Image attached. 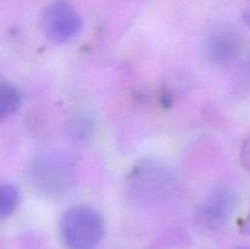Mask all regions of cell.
<instances>
[{
  "mask_svg": "<svg viewBox=\"0 0 250 249\" xmlns=\"http://www.w3.org/2000/svg\"><path fill=\"white\" fill-rule=\"evenodd\" d=\"M175 183L172 172L156 161L146 160L134 167L128 180L131 192L137 199L155 202L171 194Z\"/></svg>",
  "mask_w": 250,
  "mask_h": 249,
  "instance_id": "3957f363",
  "label": "cell"
},
{
  "mask_svg": "<svg viewBox=\"0 0 250 249\" xmlns=\"http://www.w3.org/2000/svg\"><path fill=\"white\" fill-rule=\"evenodd\" d=\"M238 203V193L232 186H217L198 207L195 212L198 224L207 229L221 228L232 219Z\"/></svg>",
  "mask_w": 250,
  "mask_h": 249,
  "instance_id": "5b68a950",
  "label": "cell"
},
{
  "mask_svg": "<svg viewBox=\"0 0 250 249\" xmlns=\"http://www.w3.org/2000/svg\"><path fill=\"white\" fill-rule=\"evenodd\" d=\"M73 176L72 164L59 154H41L31 164V178L34 186L46 194L65 193L72 185Z\"/></svg>",
  "mask_w": 250,
  "mask_h": 249,
  "instance_id": "7a4b0ae2",
  "label": "cell"
},
{
  "mask_svg": "<svg viewBox=\"0 0 250 249\" xmlns=\"http://www.w3.org/2000/svg\"><path fill=\"white\" fill-rule=\"evenodd\" d=\"M204 54L215 65H229L241 55L243 41L239 32L229 24H217L208 31L203 42Z\"/></svg>",
  "mask_w": 250,
  "mask_h": 249,
  "instance_id": "8992f818",
  "label": "cell"
},
{
  "mask_svg": "<svg viewBox=\"0 0 250 249\" xmlns=\"http://www.w3.org/2000/svg\"><path fill=\"white\" fill-rule=\"evenodd\" d=\"M42 31L44 36L55 44L72 41L82 29V19L77 10L66 0H55L42 14Z\"/></svg>",
  "mask_w": 250,
  "mask_h": 249,
  "instance_id": "277c9868",
  "label": "cell"
},
{
  "mask_svg": "<svg viewBox=\"0 0 250 249\" xmlns=\"http://www.w3.org/2000/svg\"><path fill=\"white\" fill-rule=\"evenodd\" d=\"M20 203L19 189L12 183L2 182L0 186V215L7 217L16 210Z\"/></svg>",
  "mask_w": 250,
  "mask_h": 249,
  "instance_id": "ba28073f",
  "label": "cell"
},
{
  "mask_svg": "<svg viewBox=\"0 0 250 249\" xmlns=\"http://www.w3.org/2000/svg\"><path fill=\"white\" fill-rule=\"evenodd\" d=\"M248 78H249V82H250V62L248 63Z\"/></svg>",
  "mask_w": 250,
  "mask_h": 249,
  "instance_id": "30bf717a",
  "label": "cell"
},
{
  "mask_svg": "<svg viewBox=\"0 0 250 249\" xmlns=\"http://www.w3.org/2000/svg\"><path fill=\"white\" fill-rule=\"evenodd\" d=\"M21 106V93L16 85L10 82H1L0 84V119L4 121L14 115Z\"/></svg>",
  "mask_w": 250,
  "mask_h": 249,
  "instance_id": "52a82bcc",
  "label": "cell"
},
{
  "mask_svg": "<svg viewBox=\"0 0 250 249\" xmlns=\"http://www.w3.org/2000/svg\"><path fill=\"white\" fill-rule=\"evenodd\" d=\"M237 249H250V247H241V248H237Z\"/></svg>",
  "mask_w": 250,
  "mask_h": 249,
  "instance_id": "8fae6325",
  "label": "cell"
},
{
  "mask_svg": "<svg viewBox=\"0 0 250 249\" xmlns=\"http://www.w3.org/2000/svg\"><path fill=\"white\" fill-rule=\"evenodd\" d=\"M243 21L247 26L250 27V6L243 11Z\"/></svg>",
  "mask_w": 250,
  "mask_h": 249,
  "instance_id": "9c48e42d",
  "label": "cell"
},
{
  "mask_svg": "<svg viewBox=\"0 0 250 249\" xmlns=\"http://www.w3.org/2000/svg\"><path fill=\"white\" fill-rule=\"evenodd\" d=\"M59 233L67 249H94L105 234V220L90 205H73L61 215Z\"/></svg>",
  "mask_w": 250,
  "mask_h": 249,
  "instance_id": "6da1fadb",
  "label": "cell"
}]
</instances>
